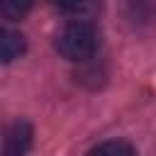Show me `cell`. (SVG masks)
<instances>
[{"label": "cell", "mask_w": 156, "mask_h": 156, "mask_svg": "<svg viewBox=\"0 0 156 156\" xmlns=\"http://www.w3.org/2000/svg\"><path fill=\"white\" fill-rule=\"evenodd\" d=\"M34 0H0V20L17 22L29 15Z\"/></svg>", "instance_id": "6"}, {"label": "cell", "mask_w": 156, "mask_h": 156, "mask_svg": "<svg viewBox=\"0 0 156 156\" xmlns=\"http://www.w3.org/2000/svg\"><path fill=\"white\" fill-rule=\"evenodd\" d=\"M24 49H27V41L20 32L0 27V63H12L24 54Z\"/></svg>", "instance_id": "3"}, {"label": "cell", "mask_w": 156, "mask_h": 156, "mask_svg": "<svg viewBox=\"0 0 156 156\" xmlns=\"http://www.w3.org/2000/svg\"><path fill=\"white\" fill-rule=\"evenodd\" d=\"M88 156H136L134 154V146L124 139H110V141H102L98 146H93L88 151Z\"/></svg>", "instance_id": "5"}, {"label": "cell", "mask_w": 156, "mask_h": 156, "mask_svg": "<svg viewBox=\"0 0 156 156\" xmlns=\"http://www.w3.org/2000/svg\"><path fill=\"white\" fill-rule=\"evenodd\" d=\"M29 146H32V127L24 119H20L7 129L0 156H27Z\"/></svg>", "instance_id": "2"}, {"label": "cell", "mask_w": 156, "mask_h": 156, "mask_svg": "<svg viewBox=\"0 0 156 156\" xmlns=\"http://www.w3.org/2000/svg\"><path fill=\"white\" fill-rule=\"evenodd\" d=\"M100 44V34L95 29V24H90L88 20H73L68 22L58 37H56V51L66 58V61H88Z\"/></svg>", "instance_id": "1"}, {"label": "cell", "mask_w": 156, "mask_h": 156, "mask_svg": "<svg viewBox=\"0 0 156 156\" xmlns=\"http://www.w3.org/2000/svg\"><path fill=\"white\" fill-rule=\"evenodd\" d=\"M51 5L76 20H85L90 12L98 10V0H51Z\"/></svg>", "instance_id": "4"}]
</instances>
